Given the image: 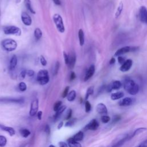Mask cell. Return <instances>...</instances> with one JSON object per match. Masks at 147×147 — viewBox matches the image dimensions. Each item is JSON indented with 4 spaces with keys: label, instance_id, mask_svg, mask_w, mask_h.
Returning <instances> with one entry per match:
<instances>
[{
    "label": "cell",
    "instance_id": "1",
    "mask_svg": "<svg viewBox=\"0 0 147 147\" xmlns=\"http://www.w3.org/2000/svg\"><path fill=\"white\" fill-rule=\"evenodd\" d=\"M123 86L125 90L131 95H136L139 91V86L131 79H127L125 80Z\"/></svg>",
    "mask_w": 147,
    "mask_h": 147
},
{
    "label": "cell",
    "instance_id": "2",
    "mask_svg": "<svg viewBox=\"0 0 147 147\" xmlns=\"http://www.w3.org/2000/svg\"><path fill=\"white\" fill-rule=\"evenodd\" d=\"M2 48L7 52H12L17 47V42L11 38H6L1 41Z\"/></svg>",
    "mask_w": 147,
    "mask_h": 147
},
{
    "label": "cell",
    "instance_id": "3",
    "mask_svg": "<svg viewBox=\"0 0 147 147\" xmlns=\"http://www.w3.org/2000/svg\"><path fill=\"white\" fill-rule=\"evenodd\" d=\"M37 80L41 85H45L49 81L48 72L47 69L40 70L37 75Z\"/></svg>",
    "mask_w": 147,
    "mask_h": 147
},
{
    "label": "cell",
    "instance_id": "4",
    "mask_svg": "<svg viewBox=\"0 0 147 147\" xmlns=\"http://www.w3.org/2000/svg\"><path fill=\"white\" fill-rule=\"evenodd\" d=\"M53 20L57 30L60 33H64L65 31V27L61 16L57 13L54 14L53 16Z\"/></svg>",
    "mask_w": 147,
    "mask_h": 147
},
{
    "label": "cell",
    "instance_id": "5",
    "mask_svg": "<svg viewBox=\"0 0 147 147\" xmlns=\"http://www.w3.org/2000/svg\"><path fill=\"white\" fill-rule=\"evenodd\" d=\"M24 102V99L22 97H2L0 98V103H18L22 104Z\"/></svg>",
    "mask_w": 147,
    "mask_h": 147
},
{
    "label": "cell",
    "instance_id": "6",
    "mask_svg": "<svg viewBox=\"0 0 147 147\" xmlns=\"http://www.w3.org/2000/svg\"><path fill=\"white\" fill-rule=\"evenodd\" d=\"M138 49V47H131V46H125L119 49H118L114 54L115 56H121L123 54L131 52H135Z\"/></svg>",
    "mask_w": 147,
    "mask_h": 147
},
{
    "label": "cell",
    "instance_id": "7",
    "mask_svg": "<svg viewBox=\"0 0 147 147\" xmlns=\"http://www.w3.org/2000/svg\"><path fill=\"white\" fill-rule=\"evenodd\" d=\"M3 32L6 34H14L20 36L21 34V29L16 26H7L3 28Z\"/></svg>",
    "mask_w": 147,
    "mask_h": 147
},
{
    "label": "cell",
    "instance_id": "8",
    "mask_svg": "<svg viewBox=\"0 0 147 147\" xmlns=\"http://www.w3.org/2000/svg\"><path fill=\"white\" fill-rule=\"evenodd\" d=\"M38 105H39V102L37 98H35L32 101L30 104V108L29 113V114L30 116L33 117L37 114L38 110Z\"/></svg>",
    "mask_w": 147,
    "mask_h": 147
},
{
    "label": "cell",
    "instance_id": "9",
    "mask_svg": "<svg viewBox=\"0 0 147 147\" xmlns=\"http://www.w3.org/2000/svg\"><path fill=\"white\" fill-rule=\"evenodd\" d=\"M122 83L119 80H114L112 81L110 83H109L106 87V90L107 92H111L112 90H118L122 86Z\"/></svg>",
    "mask_w": 147,
    "mask_h": 147
},
{
    "label": "cell",
    "instance_id": "10",
    "mask_svg": "<svg viewBox=\"0 0 147 147\" xmlns=\"http://www.w3.org/2000/svg\"><path fill=\"white\" fill-rule=\"evenodd\" d=\"M134 135L132 133L130 134H126L125 137H122V138H121V140H118V141H117L115 144H114L113 145H112L110 147H121L127 141L133 138L134 137Z\"/></svg>",
    "mask_w": 147,
    "mask_h": 147
},
{
    "label": "cell",
    "instance_id": "11",
    "mask_svg": "<svg viewBox=\"0 0 147 147\" xmlns=\"http://www.w3.org/2000/svg\"><path fill=\"white\" fill-rule=\"evenodd\" d=\"M99 124L96 119H92L88 123H87L84 129L85 130H96L99 127Z\"/></svg>",
    "mask_w": 147,
    "mask_h": 147
},
{
    "label": "cell",
    "instance_id": "12",
    "mask_svg": "<svg viewBox=\"0 0 147 147\" xmlns=\"http://www.w3.org/2000/svg\"><path fill=\"white\" fill-rule=\"evenodd\" d=\"M139 18L141 22L147 24V9L144 6H141L140 9Z\"/></svg>",
    "mask_w": 147,
    "mask_h": 147
},
{
    "label": "cell",
    "instance_id": "13",
    "mask_svg": "<svg viewBox=\"0 0 147 147\" xmlns=\"http://www.w3.org/2000/svg\"><path fill=\"white\" fill-rule=\"evenodd\" d=\"M135 101V99L131 97H126L119 100L118 105L120 106H129L131 105Z\"/></svg>",
    "mask_w": 147,
    "mask_h": 147
},
{
    "label": "cell",
    "instance_id": "14",
    "mask_svg": "<svg viewBox=\"0 0 147 147\" xmlns=\"http://www.w3.org/2000/svg\"><path fill=\"white\" fill-rule=\"evenodd\" d=\"M96 110L97 113L102 115H107L108 110L106 106L103 103H99L96 105Z\"/></svg>",
    "mask_w": 147,
    "mask_h": 147
},
{
    "label": "cell",
    "instance_id": "15",
    "mask_svg": "<svg viewBox=\"0 0 147 147\" xmlns=\"http://www.w3.org/2000/svg\"><path fill=\"white\" fill-rule=\"evenodd\" d=\"M76 61V55L74 52H71L68 55V67L69 69H73L75 65Z\"/></svg>",
    "mask_w": 147,
    "mask_h": 147
},
{
    "label": "cell",
    "instance_id": "16",
    "mask_svg": "<svg viewBox=\"0 0 147 147\" xmlns=\"http://www.w3.org/2000/svg\"><path fill=\"white\" fill-rule=\"evenodd\" d=\"M133 65V61L131 59H127L120 67V71L122 72H127L131 67Z\"/></svg>",
    "mask_w": 147,
    "mask_h": 147
},
{
    "label": "cell",
    "instance_id": "17",
    "mask_svg": "<svg viewBox=\"0 0 147 147\" xmlns=\"http://www.w3.org/2000/svg\"><path fill=\"white\" fill-rule=\"evenodd\" d=\"M21 20L23 24L26 26H30L32 24V21L31 17L26 12H22L21 14Z\"/></svg>",
    "mask_w": 147,
    "mask_h": 147
},
{
    "label": "cell",
    "instance_id": "18",
    "mask_svg": "<svg viewBox=\"0 0 147 147\" xmlns=\"http://www.w3.org/2000/svg\"><path fill=\"white\" fill-rule=\"evenodd\" d=\"M95 66L94 65H90V67L88 68V69L87 71V72L85 75L84 78V80L87 81L88 80H89L94 74L95 73Z\"/></svg>",
    "mask_w": 147,
    "mask_h": 147
},
{
    "label": "cell",
    "instance_id": "19",
    "mask_svg": "<svg viewBox=\"0 0 147 147\" xmlns=\"http://www.w3.org/2000/svg\"><path fill=\"white\" fill-rule=\"evenodd\" d=\"M0 129L5 131L7 132L10 136H13L16 134L15 130L11 127L7 126H5L2 124H0Z\"/></svg>",
    "mask_w": 147,
    "mask_h": 147
},
{
    "label": "cell",
    "instance_id": "20",
    "mask_svg": "<svg viewBox=\"0 0 147 147\" xmlns=\"http://www.w3.org/2000/svg\"><path fill=\"white\" fill-rule=\"evenodd\" d=\"M67 144L68 147H82V145L78 141L74 140L72 137L67 140Z\"/></svg>",
    "mask_w": 147,
    "mask_h": 147
},
{
    "label": "cell",
    "instance_id": "21",
    "mask_svg": "<svg viewBox=\"0 0 147 147\" xmlns=\"http://www.w3.org/2000/svg\"><path fill=\"white\" fill-rule=\"evenodd\" d=\"M124 96V93L122 91H118L111 94V99L113 100H118Z\"/></svg>",
    "mask_w": 147,
    "mask_h": 147
},
{
    "label": "cell",
    "instance_id": "22",
    "mask_svg": "<svg viewBox=\"0 0 147 147\" xmlns=\"http://www.w3.org/2000/svg\"><path fill=\"white\" fill-rule=\"evenodd\" d=\"M17 64V57L16 55H13L9 63V68L11 70L14 69Z\"/></svg>",
    "mask_w": 147,
    "mask_h": 147
},
{
    "label": "cell",
    "instance_id": "23",
    "mask_svg": "<svg viewBox=\"0 0 147 147\" xmlns=\"http://www.w3.org/2000/svg\"><path fill=\"white\" fill-rule=\"evenodd\" d=\"M78 37L79 44L80 46H83L84 44V34L83 30L80 29L78 32Z\"/></svg>",
    "mask_w": 147,
    "mask_h": 147
},
{
    "label": "cell",
    "instance_id": "24",
    "mask_svg": "<svg viewBox=\"0 0 147 147\" xmlns=\"http://www.w3.org/2000/svg\"><path fill=\"white\" fill-rule=\"evenodd\" d=\"M84 137V133L82 131H79L78 133H76L75 135H74L72 138L76 141H80L82 140H83Z\"/></svg>",
    "mask_w": 147,
    "mask_h": 147
},
{
    "label": "cell",
    "instance_id": "25",
    "mask_svg": "<svg viewBox=\"0 0 147 147\" xmlns=\"http://www.w3.org/2000/svg\"><path fill=\"white\" fill-rule=\"evenodd\" d=\"M67 107L65 105H62L57 111H56L55 114L53 116V118L55 119H58V118L61 115V114L64 111V110L66 109Z\"/></svg>",
    "mask_w": 147,
    "mask_h": 147
},
{
    "label": "cell",
    "instance_id": "26",
    "mask_svg": "<svg viewBox=\"0 0 147 147\" xmlns=\"http://www.w3.org/2000/svg\"><path fill=\"white\" fill-rule=\"evenodd\" d=\"M19 132H20V135L24 138L28 137L30 135V133H31V132L29 130H28V129H25V128H21V129H20Z\"/></svg>",
    "mask_w": 147,
    "mask_h": 147
},
{
    "label": "cell",
    "instance_id": "27",
    "mask_svg": "<svg viewBox=\"0 0 147 147\" xmlns=\"http://www.w3.org/2000/svg\"><path fill=\"white\" fill-rule=\"evenodd\" d=\"M76 96V92L75 90H71L68 94L67 99L69 102H72L75 100Z\"/></svg>",
    "mask_w": 147,
    "mask_h": 147
},
{
    "label": "cell",
    "instance_id": "28",
    "mask_svg": "<svg viewBox=\"0 0 147 147\" xmlns=\"http://www.w3.org/2000/svg\"><path fill=\"white\" fill-rule=\"evenodd\" d=\"M24 3L26 6V9L32 13L35 14V11L33 10L32 6L31 1L30 0H24Z\"/></svg>",
    "mask_w": 147,
    "mask_h": 147
},
{
    "label": "cell",
    "instance_id": "29",
    "mask_svg": "<svg viewBox=\"0 0 147 147\" xmlns=\"http://www.w3.org/2000/svg\"><path fill=\"white\" fill-rule=\"evenodd\" d=\"M123 3L122 2H120L119 5H118V6L117 9V10H116V12L115 13V18H118L121 14L122 11V10H123Z\"/></svg>",
    "mask_w": 147,
    "mask_h": 147
},
{
    "label": "cell",
    "instance_id": "30",
    "mask_svg": "<svg viewBox=\"0 0 147 147\" xmlns=\"http://www.w3.org/2000/svg\"><path fill=\"white\" fill-rule=\"evenodd\" d=\"M42 31L40 28H37L35 29V30L34 31V36L36 40L40 39L41 37H42Z\"/></svg>",
    "mask_w": 147,
    "mask_h": 147
},
{
    "label": "cell",
    "instance_id": "31",
    "mask_svg": "<svg viewBox=\"0 0 147 147\" xmlns=\"http://www.w3.org/2000/svg\"><path fill=\"white\" fill-rule=\"evenodd\" d=\"M94 91V86H90L87 88V91H86V95H85V100H87L89 96L93 94Z\"/></svg>",
    "mask_w": 147,
    "mask_h": 147
},
{
    "label": "cell",
    "instance_id": "32",
    "mask_svg": "<svg viewBox=\"0 0 147 147\" xmlns=\"http://www.w3.org/2000/svg\"><path fill=\"white\" fill-rule=\"evenodd\" d=\"M18 88L20 91L24 92L26 90L27 86H26V83H24V82H21L18 85Z\"/></svg>",
    "mask_w": 147,
    "mask_h": 147
},
{
    "label": "cell",
    "instance_id": "33",
    "mask_svg": "<svg viewBox=\"0 0 147 147\" xmlns=\"http://www.w3.org/2000/svg\"><path fill=\"white\" fill-rule=\"evenodd\" d=\"M7 144L6 138L2 135H0V147H4Z\"/></svg>",
    "mask_w": 147,
    "mask_h": 147
},
{
    "label": "cell",
    "instance_id": "34",
    "mask_svg": "<svg viewBox=\"0 0 147 147\" xmlns=\"http://www.w3.org/2000/svg\"><path fill=\"white\" fill-rule=\"evenodd\" d=\"M101 121L103 123H107L110 121V117L107 115H102L100 118Z\"/></svg>",
    "mask_w": 147,
    "mask_h": 147
},
{
    "label": "cell",
    "instance_id": "35",
    "mask_svg": "<svg viewBox=\"0 0 147 147\" xmlns=\"http://www.w3.org/2000/svg\"><path fill=\"white\" fill-rule=\"evenodd\" d=\"M91 110V105L88 100L85 101V111L86 113H89Z\"/></svg>",
    "mask_w": 147,
    "mask_h": 147
},
{
    "label": "cell",
    "instance_id": "36",
    "mask_svg": "<svg viewBox=\"0 0 147 147\" xmlns=\"http://www.w3.org/2000/svg\"><path fill=\"white\" fill-rule=\"evenodd\" d=\"M62 106V102L60 101V100H59V101H57L55 104H54V106H53V110L54 111L56 112L58 110V109Z\"/></svg>",
    "mask_w": 147,
    "mask_h": 147
},
{
    "label": "cell",
    "instance_id": "37",
    "mask_svg": "<svg viewBox=\"0 0 147 147\" xmlns=\"http://www.w3.org/2000/svg\"><path fill=\"white\" fill-rule=\"evenodd\" d=\"M75 119H70L69 120H68V121L65 123V126L66 127H71L72 126H73L75 122Z\"/></svg>",
    "mask_w": 147,
    "mask_h": 147
},
{
    "label": "cell",
    "instance_id": "38",
    "mask_svg": "<svg viewBox=\"0 0 147 147\" xmlns=\"http://www.w3.org/2000/svg\"><path fill=\"white\" fill-rule=\"evenodd\" d=\"M72 111L71 109H69L67 112V114L65 115V119L66 120H69L71 118V117H72Z\"/></svg>",
    "mask_w": 147,
    "mask_h": 147
},
{
    "label": "cell",
    "instance_id": "39",
    "mask_svg": "<svg viewBox=\"0 0 147 147\" xmlns=\"http://www.w3.org/2000/svg\"><path fill=\"white\" fill-rule=\"evenodd\" d=\"M69 86H67V87H65V88H64V91H63V93H62V97L63 98H65V97H67V95H68V91H69Z\"/></svg>",
    "mask_w": 147,
    "mask_h": 147
},
{
    "label": "cell",
    "instance_id": "40",
    "mask_svg": "<svg viewBox=\"0 0 147 147\" xmlns=\"http://www.w3.org/2000/svg\"><path fill=\"white\" fill-rule=\"evenodd\" d=\"M121 115H115V116H114L113 119H112V123H116L117 122H118L120 119H121Z\"/></svg>",
    "mask_w": 147,
    "mask_h": 147
},
{
    "label": "cell",
    "instance_id": "41",
    "mask_svg": "<svg viewBox=\"0 0 147 147\" xmlns=\"http://www.w3.org/2000/svg\"><path fill=\"white\" fill-rule=\"evenodd\" d=\"M26 70H22L21 71L20 74V75H19V78L20 80H23L25 78V76L26 75Z\"/></svg>",
    "mask_w": 147,
    "mask_h": 147
},
{
    "label": "cell",
    "instance_id": "42",
    "mask_svg": "<svg viewBox=\"0 0 147 147\" xmlns=\"http://www.w3.org/2000/svg\"><path fill=\"white\" fill-rule=\"evenodd\" d=\"M40 63H41V65H43V66H45L47 65V60H46L45 58L42 55L40 56Z\"/></svg>",
    "mask_w": 147,
    "mask_h": 147
},
{
    "label": "cell",
    "instance_id": "43",
    "mask_svg": "<svg viewBox=\"0 0 147 147\" xmlns=\"http://www.w3.org/2000/svg\"><path fill=\"white\" fill-rule=\"evenodd\" d=\"M59 66H60L59 62V61H57V62L56 63L55 67V69H54V75H57V72H58V71H59Z\"/></svg>",
    "mask_w": 147,
    "mask_h": 147
},
{
    "label": "cell",
    "instance_id": "44",
    "mask_svg": "<svg viewBox=\"0 0 147 147\" xmlns=\"http://www.w3.org/2000/svg\"><path fill=\"white\" fill-rule=\"evenodd\" d=\"M44 131L47 134H49L51 133V129H50V126H49V125L46 124L45 127H44Z\"/></svg>",
    "mask_w": 147,
    "mask_h": 147
},
{
    "label": "cell",
    "instance_id": "45",
    "mask_svg": "<svg viewBox=\"0 0 147 147\" xmlns=\"http://www.w3.org/2000/svg\"><path fill=\"white\" fill-rule=\"evenodd\" d=\"M136 147H147V139L141 142Z\"/></svg>",
    "mask_w": 147,
    "mask_h": 147
},
{
    "label": "cell",
    "instance_id": "46",
    "mask_svg": "<svg viewBox=\"0 0 147 147\" xmlns=\"http://www.w3.org/2000/svg\"><path fill=\"white\" fill-rule=\"evenodd\" d=\"M118 63H119L120 64H121V65L125 61L124 57H123L121 56H118Z\"/></svg>",
    "mask_w": 147,
    "mask_h": 147
},
{
    "label": "cell",
    "instance_id": "47",
    "mask_svg": "<svg viewBox=\"0 0 147 147\" xmlns=\"http://www.w3.org/2000/svg\"><path fill=\"white\" fill-rule=\"evenodd\" d=\"M63 56H64V61L65 64H68V55L65 52H63Z\"/></svg>",
    "mask_w": 147,
    "mask_h": 147
},
{
    "label": "cell",
    "instance_id": "48",
    "mask_svg": "<svg viewBox=\"0 0 147 147\" xmlns=\"http://www.w3.org/2000/svg\"><path fill=\"white\" fill-rule=\"evenodd\" d=\"M59 147H68L67 143L64 141H60L59 142Z\"/></svg>",
    "mask_w": 147,
    "mask_h": 147
},
{
    "label": "cell",
    "instance_id": "49",
    "mask_svg": "<svg viewBox=\"0 0 147 147\" xmlns=\"http://www.w3.org/2000/svg\"><path fill=\"white\" fill-rule=\"evenodd\" d=\"M76 78V74L74 72H72L70 74V76H69V80L70 81H72L74 80Z\"/></svg>",
    "mask_w": 147,
    "mask_h": 147
},
{
    "label": "cell",
    "instance_id": "50",
    "mask_svg": "<svg viewBox=\"0 0 147 147\" xmlns=\"http://www.w3.org/2000/svg\"><path fill=\"white\" fill-rule=\"evenodd\" d=\"M26 74L29 76H33L34 75V72L32 69H29L26 71Z\"/></svg>",
    "mask_w": 147,
    "mask_h": 147
},
{
    "label": "cell",
    "instance_id": "51",
    "mask_svg": "<svg viewBox=\"0 0 147 147\" xmlns=\"http://www.w3.org/2000/svg\"><path fill=\"white\" fill-rule=\"evenodd\" d=\"M42 112L41 111H39L37 113V117L38 120H41L42 118Z\"/></svg>",
    "mask_w": 147,
    "mask_h": 147
},
{
    "label": "cell",
    "instance_id": "52",
    "mask_svg": "<svg viewBox=\"0 0 147 147\" xmlns=\"http://www.w3.org/2000/svg\"><path fill=\"white\" fill-rule=\"evenodd\" d=\"M115 58H114V57H111V59L110 60L109 63H110V65H113V64H114L115 63Z\"/></svg>",
    "mask_w": 147,
    "mask_h": 147
},
{
    "label": "cell",
    "instance_id": "53",
    "mask_svg": "<svg viewBox=\"0 0 147 147\" xmlns=\"http://www.w3.org/2000/svg\"><path fill=\"white\" fill-rule=\"evenodd\" d=\"M63 121L60 122L57 125V129H60L63 127Z\"/></svg>",
    "mask_w": 147,
    "mask_h": 147
},
{
    "label": "cell",
    "instance_id": "54",
    "mask_svg": "<svg viewBox=\"0 0 147 147\" xmlns=\"http://www.w3.org/2000/svg\"><path fill=\"white\" fill-rule=\"evenodd\" d=\"M53 1L54 2V3L56 4V5H60L61 4V2L60 0H53Z\"/></svg>",
    "mask_w": 147,
    "mask_h": 147
},
{
    "label": "cell",
    "instance_id": "55",
    "mask_svg": "<svg viewBox=\"0 0 147 147\" xmlns=\"http://www.w3.org/2000/svg\"><path fill=\"white\" fill-rule=\"evenodd\" d=\"M26 144H22L20 147H26Z\"/></svg>",
    "mask_w": 147,
    "mask_h": 147
},
{
    "label": "cell",
    "instance_id": "56",
    "mask_svg": "<svg viewBox=\"0 0 147 147\" xmlns=\"http://www.w3.org/2000/svg\"><path fill=\"white\" fill-rule=\"evenodd\" d=\"M49 147H55V146L53 145H50L49 146Z\"/></svg>",
    "mask_w": 147,
    "mask_h": 147
},
{
    "label": "cell",
    "instance_id": "57",
    "mask_svg": "<svg viewBox=\"0 0 147 147\" xmlns=\"http://www.w3.org/2000/svg\"><path fill=\"white\" fill-rule=\"evenodd\" d=\"M16 1L17 3H19L21 1V0H16Z\"/></svg>",
    "mask_w": 147,
    "mask_h": 147
},
{
    "label": "cell",
    "instance_id": "58",
    "mask_svg": "<svg viewBox=\"0 0 147 147\" xmlns=\"http://www.w3.org/2000/svg\"><path fill=\"white\" fill-rule=\"evenodd\" d=\"M0 16H1V10H0Z\"/></svg>",
    "mask_w": 147,
    "mask_h": 147
}]
</instances>
